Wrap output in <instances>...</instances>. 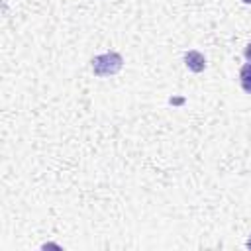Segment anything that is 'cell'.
<instances>
[{
  "label": "cell",
  "mask_w": 251,
  "mask_h": 251,
  "mask_svg": "<svg viewBox=\"0 0 251 251\" xmlns=\"http://www.w3.org/2000/svg\"><path fill=\"white\" fill-rule=\"evenodd\" d=\"M243 2H245V4H251V0H243Z\"/></svg>",
  "instance_id": "8992f818"
},
{
  "label": "cell",
  "mask_w": 251,
  "mask_h": 251,
  "mask_svg": "<svg viewBox=\"0 0 251 251\" xmlns=\"http://www.w3.org/2000/svg\"><path fill=\"white\" fill-rule=\"evenodd\" d=\"M243 55H245V59H247V61L251 63V43H249V45L245 47V51H243Z\"/></svg>",
  "instance_id": "277c9868"
},
{
  "label": "cell",
  "mask_w": 251,
  "mask_h": 251,
  "mask_svg": "<svg viewBox=\"0 0 251 251\" xmlns=\"http://www.w3.org/2000/svg\"><path fill=\"white\" fill-rule=\"evenodd\" d=\"M184 63H186V67H188L190 71H194V73H200V71H204V67H206V59H204V55L198 53V51H188V53L184 55Z\"/></svg>",
  "instance_id": "7a4b0ae2"
},
{
  "label": "cell",
  "mask_w": 251,
  "mask_h": 251,
  "mask_svg": "<svg viewBox=\"0 0 251 251\" xmlns=\"http://www.w3.org/2000/svg\"><path fill=\"white\" fill-rule=\"evenodd\" d=\"M239 82H241V88L243 92L251 94V63H245L239 71Z\"/></svg>",
  "instance_id": "3957f363"
},
{
  "label": "cell",
  "mask_w": 251,
  "mask_h": 251,
  "mask_svg": "<svg viewBox=\"0 0 251 251\" xmlns=\"http://www.w3.org/2000/svg\"><path fill=\"white\" fill-rule=\"evenodd\" d=\"M247 249H251V237L247 239Z\"/></svg>",
  "instance_id": "5b68a950"
},
{
  "label": "cell",
  "mask_w": 251,
  "mask_h": 251,
  "mask_svg": "<svg viewBox=\"0 0 251 251\" xmlns=\"http://www.w3.org/2000/svg\"><path fill=\"white\" fill-rule=\"evenodd\" d=\"M122 67H124V59L120 53H114V51L92 59V73L96 76H112V75L120 73Z\"/></svg>",
  "instance_id": "6da1fadb"
}]
</instances>
